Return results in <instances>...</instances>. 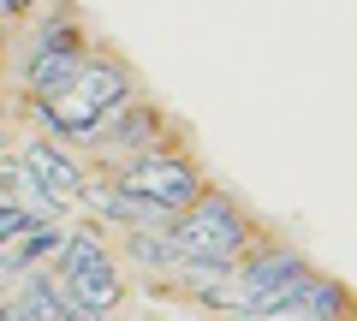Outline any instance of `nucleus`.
<instances>
[{"label":"nucleus","mask_w":357,"mask_h":321,"mask_svg":"<svg viewBox=\"0 0 357 321\" xmlns=\"http://www.w3.org/2000/svg\"><path fill=\"white\" fill-rule=\"evenodd\" d=\"M137 95H143L137 72H131L107 42H89V54H84V65H77L72 84H66L60 95H48V102H24V107H30V119L42 125V137L72 143V149H89V137H96L119 107H131Z\"/></svg>","instance_id":"nucleus-1"},{"label":"nucleus","mask_w":357,"mask_h":321,"mask_svg":"<svg viewBox=\"0 0 357 321\" xmlns=\"http://www.w3.org/2000/svg\"><path fill=\"white\" fill-rule=\"evenodd\" d=\"M167 238H173V250H178V268H215V274H232L256 244H262V232H256V220L238 208V196L215 191V185H208L185 214H173Z\"/></svg>","instance_id":"nucleus-2"},{"label":"nucleus","mask_w":357,"mask_h":321,"mask_svg":"<svg viewBox=\"0 0 357 321\" xmlns=\"http://www.w3.org/2000/svg\"><path fill=\"white\" fill-rule=\"evenodd\" d=\"M89 42H96V36H89L84 13H77L72 0H48V13L30 18L24 42H18V90H24L30 102L60 95L66 84L77 77V65H84Z\"/></svg>","instance_id":"nucleus-3"},{"label":"nucleus","mask_w":357,"mask_h":321,"mask_svg":"<svg viewBox=\"0 0 357 321\" xmlns=\"http://www.w3.org/2000/svg\"><path fill=\"white\" fill-rule=\"evenodd\" d=\"M48 274L66 292V304L84 309V315H107L114 321V309L126 304V268H119V256L107 250V238L96 226H66Z\"/></svg>","instance_id":"nucleus-4"},{"label":"nucleus","mask_w":357,"mask_h":321,"mask_svg":"<svg viewBox=\"0 0 357 321\" xmlns=\"http://www.w3.org/2000/svg\"><path fill=\"white\" fill-rule=\"evenodd\" d=\"M107 179L126 185V191L143 196V203H155L167 220L185 214V208L208 191L203 167H197V155H191V149H173V143H155V149H143V155H131V161H119Z\"/></svg>","instance_id":"nucleus-5"},{"label":"nucleus","mask_w":357,"mask_h":321,"mask_svg":"<svg viewBox=\"0 0 357 321\" xmlns=\"http://www.w3.org/2000/svg\"><path fill=\"white\" fill-rule=\"evenodd\" d=\"M18 155H24V167L36 173V185H42V196H48L54 208H84V191H89V167L84 161H77L72 149H66V143H54V137H18L13 143Z\"/></svg>","instance_id":"nucleus-6"},{"label":"nucleus","mask_w":357,"mask_h":321,"mask_svg":"<svg viewBox=\"0 0 357 321\" xmlns=\"http://www.w3.org/2000/svg\"><path fill=\"white\" fill-rule=\"evenodd\" d=\"M72 315V304H66V292L54 285V274H30V280H18L13 292H0V321H66Z\"/></svg>","instance_id":"nucleus-7"},{"label":"nucleus","mask_w":357,"mask_h":321,"mask_svg":"<svg viewBox=\"0 0 357 321\" xmlns=\"http://www.w3.org/2000/svg\"><path fill=\"white\" fill-rule=\"evenodd\" d=\"M0 196H6V203H18L30 220H60V208H54L48 196H42L36 173L24 167V155H18V149H6V155H0Z\"/></svg>","instance_id":"nucleus-8"},{"label":"nucleus","mask_w":357,"mask_h":321,"mask_svg":"<svg viewBox=\"0 0 357 321\" xmlns=\"http://www.w3.org/2000/svg\"><path fill=\"white\" fill-rule=\"evenodd\" d=\"M126 256L143 262V268L178 274V250H173V238H167V232H126Z\"/></svg>","instance_id":"nucleus-9"},{"label":"nucleus","mask_w":357,"mask_h":321,"mask_svg":"<svg viewBox=\"0 0 357 321\" xmlns=\"http://www.w3.org/2000/svg\"><path fill=\"white\" fill-rule=\"evenodd\" d=\"M36 13V0H0V18H30Z\"/></svg>","instance_id":"nucleus-10"},{"label":"nucleus","mask_w":357,"mask_h":321,"mask_svg":"<svg viewBox=\"0 0 357 321\" xmlns=\"http://www.w3.org/2000/svg\"><path fill=\"white\" fill-rule=\"evenodd\" d=\"M6 149H13V143H6V131H0V155H6Z\"/></svg>","instance_id":"nucleus-11"}]
</instances>
